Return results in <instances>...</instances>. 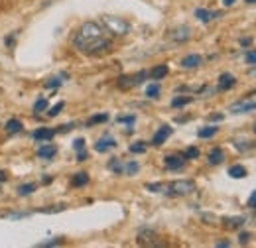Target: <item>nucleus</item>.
<instances>
[{"mask_svg": "<svg viewBox=\"0 0 256 248\" xmlns=\"http://www.w3.org/2000/svg\"><path fill=\"white\" fill-rule=\"evenodd\" d=\"M146 94H148L150 98H156V96L160 94V85H158V83H154V85H150V87L146 89Z\"/></svg>", "mask_w": 256, "mask_h": 248, "instance_id": "nucleus-30", "label": "nucleus"}, {"mask_svg": "<svg viewBox=\"0 0 256 248\" xmlns=\"http://www.w3.org/2000/svg\"><path fill=\"white\" fill-rule=\"evenodd\" d=\"M256 108V100H250V98H246V100H240V102H234V104H230V112L232 114H244V112H250V110H254Z\"/></svg>", "mask_w": 256, "mask_h": 248, "instance_id": "nucleus-6", "label": "nucleus"}, {"mask_svg": "<svg viewBox=\"0 0 256 248\" xmlns=\"http://www.w3.org/2000/svg\"><path fill=\"white\" fill-rule=\"evenodd\" d=\"M138 244H142V246H162L164 242H162L160 236H158L154 230L142 228V230L138 232Z\"/></svg>", "mask_w": 256, "mask_h": 248, "instance_id": "nucleus-4", "label": "nucleus"}, {"mask_svg": "<svg viewBox=\"0 0 256 248\" xmlns=\"http://www.w3.org/2000/svg\"><path fill=\"white\" fill-rule=\"evenodd\" d=\"M73 148H75V152H81V150H85V140H83V138H77V140L73 142Z\"/></svg>", "mask_w": 256, "mask_h": 248, "instance_id": "nucleus-34", "label": "nucleus"}, {"mask_svg": "<svg viewBox=\"0 0 256 248\" xmlns=\"http://www.w3.org/2000/svg\"><path fill=\"white\" fill-rule=\"evenodd\" d=\"M56 136V130H52V128H38L36 132L32 134V138L34 140H52Z\"/></svg>", "mask_w": 256, "mask_h": 248, "instance_id": "nucleus-14", "label": "nucleus"}, {"mask_svg": "<svg viewBox=\"0 0 256 248\" xmlns=\"http://www.w3.org/2000/svg\"><path fill=\"white\" fill-rule=\"evenodd\" d=\"M62 242H64L62 238H54V240H48V242H40V246H58Z\"/></svg>", "mask_w": 256, "mask_h": 248, "instance_id": "nucleus-36", "label": "nucleus"}, {"mask_svg": "<svg viewBox=\"0 0 256 248\" xmlns=\"http://www.w3.org/2000/svg\"><path fill=\"white\" fill-rule=\"evenodd\" d=\"M106 120H108V114H106V112H102V114H95V116H91V118L87 120V124H89V126H93V124L106 122Z\"/></svg>", "mask_w": 256, "mask_h": 248, "instance_id": "nucleus-27", "label": "nucleus"}, {"mask_svg": "<svg viewBox=\"0 0 256 248\" xmlns=\"http://www.w3.org/2000/svg\"><path fill=\"white\" fill-rule=\"evenodd\" d=\"M130 152L132 154H144L146 152V142H134L130 146Z\"/></svg>", "mask_w": 256, "mask_h": 248, "instance_id": "nucleus-29", "label": "nucleus"}, {"mask_svg": "<svg viewBox=\"0 0 256 248\" xmlns=\"http://www.w3.org/2000/svg\"><path fill=\"white\" fill-rule=\"evenodd\" d=\"M102 24L106 26V30L114 36H126L130 32V26L128 22H124L122 18H116V16H104L102 18Z\"/></svg>", "mask_w": 256, "mask_h": 248, "instance_id": "nucleus-2", "label": "nucleus"}, {"mask_svg": "<svg viewBox=\"0 0 256 248\" xmlns=\"http://www.w3.org/2000/svg\"><path fill=\"white\" fill-rule=\"evenodd\" d=\"M240 44H242V46H250L252 40H250V38H244V40H240Z\"/></svg>", "mask_w": 256, "mask_h": 248, "instance_id": "nucleus-42", "label": "nucleus"}, {"mask_svg": "<svg viewBox=\"0 0 256 248\" xmlns=\"http://www.w3.org/2000/svg\"><path fill=\"white\" fill-rule=\"evenodd\" d=\"M234 2H236V0H223L224 6H230V4H234Z\"/></svg>", "mask_w": 256, "mask_h": 248, "instance_id": "nucleus-46", "label": "nucleus"}, {"mask_svg": "<svg viewBox=\"0 0 256 248\" xmlns=\"http://www.w3.org/2000/svg\"><path fill=\"white\" fill-rule=\"evenodd\" d=\"M6 46H8V48L14 46V36H12V38H6Z\"/></svg>", "mask_w": 256, "mask_h": 248, "instance_id": "nucleus-44", "label": "nucleus"}, {"mask_svg": "<svg viewBox=\"0 0 256 248\" xmlns=\"http://www.w3.org/2000/svg\"><path fill=\"white\" fill-rule=\"evenodd\" d=\"M248 207H250V209H256V189L252 191V195L248 197Z\"/></svg>", "mask_w": 256, "mask_h": 248, "instance_id": "nucleus-40", "label": "nucleus"}, {"mask_svg": "<svg viewBox=\"0 0 256 248\" xmlns=\"http://www.w3.org/2000/svg\"><path fill=\"white\" fill-rule=\"evenodd\" d=\"M60 85H62V79H60V77H56V79H50V81L46 83V87H48V89H54V87H60Z\"/></svg>", "mask_w": 256, "mask_h": 248, "instance_id": "nucleus-35", "label": "nucleus"}, {"mask_svg": "<svg viewBox=\"0 0 256 248\" xmlns=\"http://www.w3.org/2000/svg\"><path fill=\"white\" fill-rule=\"evenodd\" d=\"M201 63H203V58L197 56V54H193V56H188V58L182 60V67H186V69H195V67H199Z\"/></svg>", "mask_w": 256, "mask_h": 248, "instance_id": "nucleus-13", "label": "nucleus"}, {"mask_svg": "<svg viewBox=\"0 0 256 248\" xmlns=\"http://www.w3.org/2000/svg\"><path fill=\"white\" fill-rule=\"evenodd\" d=\"M211 120H223V114H213Z\"/></svg>", "mask_w": 256, "mask_h": 248, "instance_id": "nucleus-45", "label": "nucleus"}, {"mask_svg": "<svg viewBox=\"0 0 256 248\" xmlns=\"http://www.w3.org/2000/svg\"><path fill=\"white\" fill-rule=\"evenodd\" d=\"M146 77H148V73H146V71H140V73H136V75H122V77L118 79V87H120V89H132V87H138Z\"/></svg>", "mask_w": 256, "mask_h": 248, "instance_id": "nucleus-5", "label": "nucleus"}, {"mask_svg": "<svg viewBox=\"0 0 256 248\" xmlns=\"http://www.w3.org/2000/svg\"><path fill=\"white\" fill-rule=\"evenodd\" d=\"M254 132H256V122H254Z\"/></svg>", "mask_w": 256, "mask_h": 248, "instance_id": "nucleus-48", "label": "nucleus"}, {"mask_svg": "<svg viewBox=\"0 0 256 248\" xmlns=\"http://www.w3.org/2000/svg\"><path fill=\"white\" fill-rule=\"evenodd\" d=\"M246 2H248V4H254L256 0H246Z\"/></svg>", "mask_w": 256, "mask_h": 248, "instance_id": "nucleus-47", "label": "nucleus"}, {"mask_svg": "<svg viewBox=\"0 0 256 248\" xmlns=\"http://www.w3.org/2000/svg\"><path fill=\"white\" fill-rule=\"evenodd\" d=\"M223 160H224V154L221 148H213V150L209 152V164H211V166H219Z\"/></svg>", "mask_w": 256, "mask_h": 248, "instance_id": "nucleus-16", "label": "nucleus"}, {"mask_svg": "<svg viewBox=\"0 0 256 248\" xmlns=\"http://www.w3.org/2000/svg\"><path fill=\"white\" fill-rule=\"evenodd\" d=\"M73 46L81 52V54H87V56H98V54H104L110 50V40L106 38L104 30L96 24V22H87L83 24L75 38H73Z\"/></svg>", "mask_w": 256, "mask_h": 248, "instance_id": "nucleus-1", "label": "nucleus"}, {"mask_svg": "<svg viewBox=\"0 0 256 248\" xmlns=\"http://www.w3.org/2000/svg\"><path fill=\"white\" fill-rule=\"evenodd\" d=\"M193 191H195V182H192V180H178L168 187L170 195H190Z\"/></svg>", "mask_w": 256, "mask_h": 248, "instance_id": "nucleus-3", "label": "nucleus"}, {"mask_svg": "<svg viewBox=\"0 0 256 248\" xmlns=\"http://www.w3.org/2000/svg\"><path fill=\"white\" fill-rule=\"evenodd\" d=\"M164 164L168 170H182L186 164V156H166Z\"/></svg>", "mask_w": 256, "mask_h": 248, "instance_id": "nucleus-8", "label": "nucleus"}, {"mask_svg": "<svg viewBox=\"0 0 256 248\" xmlns=\"http://www.w3.org/2000/svg\"><path fill=\"white\" fill-rule=\"evenodd\" d=\"M168 75V65H158V67H154L152 71H150V77L154 79V81H160Z\"/></svg>", "mask_w": 256, "mask_h": 248, "instance_id": "nucleus-18", "label": "nucleus"}, {"mask_svg": "<svg viewBox=\"0 0 256 248\" xmlns=\"http://www.w3.org/2000/svg\"><path fill=\"white\" fill-rule=\"evenodd\" d=\"M116 120H118V122H124V124H134L136 116H134V114H130V116H118Z\"/></svg>", "mask_w": 256, "mask_h": 248, "instance_id": "nucleus-37", "label": "nucleus"}, {"mask_svg": "<svg viewBox=\"0 0 256 248\" xmlns=\"http://www.w3.org/2000/svg\"><path fill=\"white\" fill-rule=\"evenodd\" d=\"M56 154H58V148H56L54 144H44V146H40V150H38V156L44 158V160H52Z\"/></svg>", "mask_w": 256, "mask_h": 248, "instance_id": "nucleus-15", "label": "nucleus"}, {"mask_svg": "<svg viewBox=\"0 0 256 248\" xmlns=\"http://www.w3.org/2000/svg\"><path fill=\"white\" fill-rule=\"evenodd\" d=\"M184 156H186V160H195V158H199V150L197 148H188Z\"/></svg>", "mask_w": 256, "mask_h": 248, "instance_id": "nucleus-32", "label": "nucleus"}, {"mask_svg": "<svg viewBox=\"0 0 256 248\" xmlns=\"http://www.w3.org/2000/svg\"><path fill=\"white\" fill-rule=\"evenodd\" d=\"M89 184V176L85 174V172H81V174H77L75 178H73V186L75 187H83Z\"/></svg>", "mask_w": 256, "mask_h": 248, "instance_id": "nucleus-23", "label": "nucleus"}, {"mask_svg": "<svg viewBox=\"0 0 256 248\" xmlns=\"http://www.w3.org/2000/svg\"><path fill=\"white\" fill-rule=\"evenodd\" d=\"M170 38L174 42H188L190 40V28L188 26H180V28L170 32Z\"/></svg>", "mask_w": 256, "mask_h": 248, "instance_id": "nucleus-11", "label": "nucleus"}, {"mask_svg": "<svg viewBox=\"0 0 256 248\" xmlns=\"http://www.w3.org/2000/svg\"><path fill=\"white\" fill-rule=\"evenodd\" d=\"M114 146H116V140H114V138H110V136H106V138H100V140L96 142L95 150L102 154V152H108V150H112Z\"/></svg>", "mask_w": 256, "mask_h": 248, "instance_id": "nucleus-10", "label": "nucleus"}, {"mask_svg": "<svg viewBox=\"0 0 256 248\" xmlns=\"http://www.w3.org/2000/svg\"><path fill=\"white\" fill-rule=\"evenodd\" d=\"M217 132H219L217 126H205V128H201V130L197 132V136H199V138H211V136H215Z\"/></svg>", "mask_w": 256, "mask_h": 248, "instance_id": "nucleus-21", "label": "nucleus"}, {"mask_svg": "<svg viewBox=\"0 0 256 248\" xmlns=\"http://www.w3.org/2000/svg\"><path fill=\"white\" fill-rule=\"evenodd\" d=\"M64 106H65V102H58L56 106H52V108H50V112H48V114H50V116H58V114L64 110Z\"/></svg>", "mask_w": 256, "mask_h": 248, "instance_id": "nucleus-31", "label": "nucleus"}, {"mask_svg": "<svg viewBox=\"0 0 256 248\" xmlns=\"http://www.w3.org/2000/svg\"><path fill=\"white\" fill-rule=\"evenodd\" d=\"M89 158V154H87V150H81V152H77V160L79 162H85Z\"/></svg>", "mask_w": 256, "mask_h": 248, "instance_id": "nucleus-41", "label": "nucleus"}, {"mask_svg": "<svg viewBox=\"0 0 256 248\" xmlns=\"http://www.w3.org/2000/svg\"><path fill=\"white\" fill-rule=\"evenodd\" d=\"M228 176L234 180H242V178H246V168L244 166H232L228 170Z\"/></svg>", "mask_w": 256, "mask_h": 248, "instance_id": "nucleus-19", "label": "nucleus"}, {"mask_svg": "<svg viewBox=\"0 0 256 248\" xmlns=\"http://www.w3.org/2000/svg\"><path fill=\"white\" fill-rule=\"evenodd\" d=\"M242 222H244V217L224 218V226H228V228H234V226H240Z\"/></svg>", "mask_w": 256, "mask_h": 248, "instance_id": "nucleus-25", "label": "nucleus"}, {"mask_svg": "<svg viewBox=\"0 0 256 248\" xmlns=\"http://www.w3.org/2000/svg\"><path fill=\"white\" fill-rule=\"evenodd\" d=\"M36 184H24V186L18 187V195L20 197H24V195H32L34 191H36Z\"/></svg>", "mask_w": 256, "mask_h": 248, "instance_id": "nucleus-24", "label": "nucleus"}, {"mask_svg": "<svg viewBox=\"0 0 256 248\" xmlns=\"http://www.w3.org/2000/svg\"><path fill=\"white\" fill-rule=\"evenodd\" d=\"M195 18H199L201 22H211L215 18H221V12H211V10H205V8H197L195 10Z\"/></svg>", "mask_w": 256, "mask_h": 248, "instance_id": "nucleus-9", "label": "nucleus"}, {"mask_svg": "<svg viewBox=\"0 0 256 248\" xmlns=\"http://www.w3.org/2000/svg\"><path fill=\"white\" fill-rule=\"evenodd\" d=\"M48 108V98L46 96H42V98H38L36 102H34V110L36 112H42V110H46Z\"/></svg>", "mask_w": 256, "mask_h": 248, "instance_id": "nucleus-28", "label": "nucleus"}, {"mask_svg": "<svg viewBox=\"0 0 256 248\" xmlns=\"http://www.w3.org/2000/svg\"><path fill=\"white\" fill-rule=\"evenodd\" d=\"M234 83H236V79H234V75H230V73H223V75L219 77V89H221V91L232 89Z\"/></svg>", "mask_w": 256, "mask_h": 248, "instance_id": "nucleus-12", "label": "nucleus"}, {"mask_svg": "<svg viewBox=\"0 0 256 248\" xmlns=\"http://www.w3.org/2000/svg\"><path fill=\"white\" fill-rule=\"evenodd\" d=\"M146 189H148V191H154V193H160V191L166 189V186H164V184H148Z\"/></svg>", "mask_w": 256, "mask_h": 248, "instance_id": "nucleus-33", "label": "nucleus"}, {"mask_svg": "<svg viewBox=\"0 0 256 248\" xmlns=\"http://www.w3.org/2000/svg\"><path fill=\"white\" fill-rule=\"evenodd\" d=\"M172 132H174V128L172 126H162L160 130L154 134V138H152V144L154 146H162L170 136H172Z\"/></svg>", "mask_w": 256, "mask_h": 248, "instance_id": "nucleus-7", "label": "nucleus"}, {"mask_svg": "<svg viewBox=\"0 0 256 248\" xmlns=\"http://www.w3.org/2000/svg\"><path fill=\"white\" fill-rule=\"evenodd\" d=\"M248 240H250V234H248V232H240L238 242H240V244H248Z\"/></svg>", "mask_w": 256, "mask_h": 248, "instance_id": "nucleus-39", "label": "nucleus"}, {"mask_svg": "<svg viewBox=\"0 0 256 248\" xmlns=\"http://www.w3.org/2000/svg\"><path fill=\"white\" fill-rule=\"evenodd\" d=\"M138 170H140V166H138L136 162H128V164H124V176H134Z\"/></svg>", "mask_w": 256, "mask_h": 248, "instance_id": "nucleus-26", "label": "nucleus"}, {"mask_svg": "<svg viewBox=\"0 0 256 248\" xmlns=\"http://www.w3.org/2000/svg\"><path fill=\"white\" fill-rule=\"evenodd\" d=\"M6 178H8V174H6V172H2V170H0V184H2V182H6Z\"/></svg>", "mask_w": 256, "mask_h": 248, "instance_id": "nucleus-43", "label": "nucleus"}, {"mask_svg": "<svg viewBox=\"0 0 256 248\" xmlns=\"http://www.w3.org/2000/svg\"><path fill=\"white\" fill-rule=\"evenodd\" d=\"M108 170H112L114 174L120 176V174H124V164H122L118 158H112V160L108 162Z\"/></svg>", "mask_w": 256, "mask_h": 248, "instance_id": "nucleus-20", "label": "nucleus"}, {"mask_svg": "<svg viewBox=\"0 0 256 248\" xmlns=\"http://www.w3.org/2000/svg\"><path fill=\"white\" fill-rule=\"evenodd\" d=\"M192 100H193V96H188V94H184V96H176V98L172 100V106H174V108H180V106L190 104Z\"/></svg>", "mask_w": 256, "mask_h": 248, "instance_id": "nucleus-22", "label": "nucleus"}, {"mask_svg": "<svg viewBox=\"0 0 256 248\" xmlns=\"http://www.w3.org/2000/svg\"><path fill=\"white\" fill-rule=\"evenodd\" d=\"M246 63H250V65H254L256 63V50H252V52L246 54Z\"/></svg>", "mask_w": 256, "mask_h": 248, "instance_id": "nucleus-38", "label": "nucleus"}, {"mask_svg": "<svg viewBox=\"0 0 256 248\" xmlns=\"http://www.w3.org/2000/svg\"><path fill=\"white\" fill-rule=\"evenodd\" d=\"M22 128H24V124L20 122L18 118H12V120L6 122V132L8 134H18V132H22Z\"/></svg>", "mask_w": 256, "mask_h": 248, "instance_id": "nucleus-17", "label": "nucleus"}]
</instances>
